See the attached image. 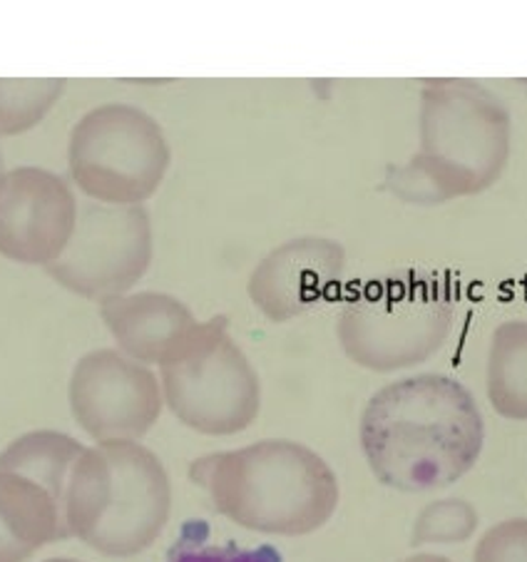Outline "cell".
Here are the masks:
<instances>
[{"instance_id": "cell-11", "label": "cell", "mask_w": 527, "mask_h": 562, "mask_svg": "<svg viewBox=\"0 0 527 562\" xmlns=\"http://www.w3.org/2000/svg\"><path fill=\"white\" fill-rule=\"evenodd\" d=\"M78 202L58 175L18 167L0 184V255L51 267L75 232Z\"/></svg>"}, {"instance_id": "cell-13", "label": "cell", "mask_w": 527, "mask_h": 562, "mask_svg": "<svg viewBox=\"0 0 527 562\" xmlns=\"http://www.w3.org/2000/svg\"><path fill=\"white\" fill-rule=\"evenodd\" d=\"M102 322L132 361L167 363L197 331L194 314L162 292L125 294L102 304Z\"/></svg>"}, {"instance_id": "cell-20", "label": "cell", "mask_w": 527, "mask_h": 562, "mask_svg": "<svg viewBox=\"0 0 527 562\" xmlns=\"http://www.w3.org/2000/svg\"><path fill=\"white\" fill-rule=\"evenodd\" d=\"M43 562H85L78 558H51V560H43Z\"/></svg>"}, {"instance_id": "cell-16", "label": "cell", "mask_w": 527, "mask_h": 562, "mask_svg": "<svg viewBox=\"0 0 527 562\" xmlns=\"http://www.w3.org/2000/svg\"><path fill=\"white\" fill-rule=\"evenodd\" d=\"M478 510L463 498H440L428 503L413 522V548L430 546H460L475 536Z\"/></svg>"}, {"instance_id": "cell-19", "label": "cell", "mask_w": 527, "mask_h": 562, "mask_svg": "<svg viewBox=\"0 0 527 562\" xmlns=\"http://www.w3.org/2000/svg\"><path fill=\"white\" fill-rule=\"evenodd\" d=\"M401 562H453V560H448L446 555H438V552H416V555H411Z\"/></svg>"}, {"instance_id": "cell-7", "label": "cell", "mask_w": 527, "mask_h": 562, "mask_svg": "<svg viewBox=\"0 0 527 562\" xmlns=\"http://www.w3.org/2000/svg\"><path fill=\"white\" fill-rule=\"evenodd\" d=\"M82 451L58 430H31L0 453V562H27L70 538L65 495Z\"/></svg>"}, {"instance_id": "cell-1", "label": "cell", "mask_w": 527, "mask_h": 562, "mask_svg": "<svg viewBox=\"0 0 527 562\" xmlns=\"http://www.w3.org/2000/svg\"><path fill=\"white\" fill-rule=\"evenodd\" d=\"M485 446V420L463 383L418 373L373 393L361 416V448L385 488L428 493L473 471Z\"/></svg>"}, {"instance_id": "cell-2", "label": "cell", "mask_w": 527, "mask_h": 562, "mask_svg": "<svg viewBox=\"0 0 527 562\" xmlns=\"http://www.w3.org/2000/svg\"><path fill=\"white\" fill-rule=\"evenodd\" d=\"M190 477L216 513L261 536H312L334 518L341 498L334 468L287 438L197 458Z\"/></svg>"}, {"instance_id": "cell-12", "label": "cell", "mask_w": 527, "mask_h": 562, "mask_svg": "<svg viewBox=\"0 0 527 562\" xmlns=\"http://www.w3.org/2000/svg\"><path fill=\"white\" fill-rule=\"evenodd\" d=\"M346 267V249L326 237H299L271 249L249 279V299L269 322L284 324L332 294Z\"/></svg>"}, {"instance_id": "cell-3", "label": "cell", "mask_w": 527, "mask_h": 562, "mask_svg": "<svg viewBox=\"0 0 527 562\" xmlns=\"http://www.w3.org/2000/svg\"><path fill=\"white\" fill-rule=\"evenodd\" d=\"M172 513V483L159 458L137 440L85 448L65 495V520L105 558H135L162 536Z\"/></svg>"}, {"instance_id": "cell-8", "label": "cell", "mask_w": 527, "mask_h": 562, "mask_svg": "<svg viewBox=\"0 0 527 562\" xmlns=\"http://www.w3.org/2000/svg\"><path fill=\"white\" fill-rule=\"evenodd\" d=\"M70 175L80 190L105 204H143L162 184L172 153L162 127L135 105L90 110L70 135Z\"/></svg>"}, {"instance_id": "cell-6", "label": "cell", "mask_w": 527, "mask_h": 562, "mask_svg": "<svg viewBox=\"0 0 527 562\" xmlns=\"http://www.w3.org/2000/svg\"><path fill=\"white\" fill-rule=\"evenodd\" d=\"M162 393L172 414L202 436H237L259 416L261 383L229 334V318L200 322L162 363Z\"/></svg>"}, {"instance_id": "cell-21", "label": "cell", "mask_w": 527, "mask_h": 562, "mask_svg": "<svg viewBox=\"0 0 527 562\" xmlns=\"http://www.w3.org/2000/svg\"><path fill=\"white\" fill-rule=\"evenodd\" d=\"M5 180V172H3V155H0V184Z\"/></svg>"}, {"instance_id": "cell-9", "label": "cell", "mask_w": 527, "mask_h": 562, "mask_svg": "<svg viewBox=\"0 0 527 562\" xmlns=\"http://www.w3.org/2000/svg\"><path fill=\"white\" fill-rule=\"evenodd\" d=\"M153 261V222L143 204H85L63 255L48 267L72 294L110 302L125 296Z\"/></svg>"}, {"instance_id": "cell-15", "label": "cell", "mask_w": 527, "mask_h": 562, "mask_svg": "<svg viewBox=\"0 0 527 562\" xmlns=\"http://www.w3.org/2000/svg\"><path fill=\"white\" fill-rule=\"evenodd\" d=\"M63 92V78H0V135L27 133Z\"/></svg>"}, {"instance_id": "cell-14", "label": "cell", "mask_w": 527, "mask_h": 562, "mask_svg": "<svg viewBox=\"0 0 527 562\" xmlns=\"http://www.w3.org/2000/svg\"><path fill=\"white\" fill-rule=\"evenodd\" d=\"M485 383L497 416L527 420V322L523 318L503 322L493 331Z\"/></svg>"}, {"instance_id": "cell-5", "label": "cell", "mask_w": 527, "mask_h": 562, "mask_svg": "<svg viewBox=\"0 0 527 562\" xmlns=\"http://www.w3.org/2000/svg\"><path fill=\"white\" fill-rule=\"evenodd\" d=\"M456 324V299L440 274L406 269L363 284L338 314L344 353L359 367L391 373L436 356Z\"/></svg>"}, {"instance_id": "cell-18", "label": "cell", "mask_w": 527, "mask_h": 562, "mask_svg": "<svg viewBox=\"0 0 527 562\" xmlns=\"http://www.w3.org/2000/svg\"><path fill=\"white\" fill-rule=\"evenodd\" d=\"M167 562H281V555L269 546L239 548L229 546H180Z\"/></svg>"}, {"instance_id": "cell-4", "label": "cell", "mask_w": 527, "mask_h": 562, "mask_svg": "<svg viewBox=\"0 0 527 562\" xmlns=\"http://www.w3.org/2000/svg\"><path fill=\"white\" fill-rule=\"evenodd\" d=\"M418 135V153L408 162L440 204L491 190L511 159V112L478 80L423 82Z\"/></svg>"}, {"instance_id": "cell-17", "label": "cell", "mask_w": 527, "mask_h": 562, "mask_svg": "<svg viewBox=\"0 0 527 562\" xmlns=\"http://www.w3.org/2000/svg\"><path fill=\"white\" fill-rule=\"evenodd\" d=\"M473 562H527V518L495 522L478 540Z\"/></svg>"}, {"instance_id": "cell-10", "label": "cell", "mask_w": 527, "mask_h": 562, "mask_svg": "<svg viewBox=\"0 0 527 562\" xmlns=\"http://www.w3.org/2000/svg\"><path fill=\"white\" fill-rule=\"evenodd\" d=\"M70 408L98 443L139 440L162 414V386L153 371L125 353L90 351L72 369Z\"/></svg>"}]
</instances>
